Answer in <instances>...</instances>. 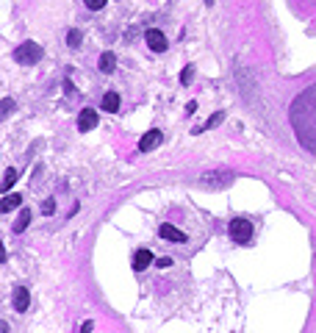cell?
<instances>
[{"instance_id": "cell-1", "label": "cell", "mask_w": 316, "mask_h": 333, "mask_svg": "<svg viewBox=\"0 0 316 333\" xmlns=\"http://www.w3.org/2000/svg\"><path fill=\"white\" fill-rule=\"evenodd\" d=\"M233 180H236V175L231 170H208L200 175V186L208 192H219V189H228Z\"/></svg>"}, {"instance_id": "cell-21", "label": "cell", "mask_w": 316, "mask_h": 333, "mask_svg": "<svg viewBox=\"0 0 316 333\" xmlns=\"http://www.w3.org/2000/svg\"><path fill=\"white\" fill-rule=\"evenodd\" d=\"M11 111H14V100H9V97H6V103H3V117H9Z\"/></svg>"}, {"instance_id": "cell-22", "label": "cell", "mask_w": 316, "mask_h": 333, "mask_svg": "<svg viewBox=\"0 0 316 333\" xmlns=\"http://www.w3.org/2000/svg\"><path fill=\"white\" fill-rule=\"evenodd\" d=\"M155 264H158V266H172V258H167V256H164V258H158Z\"/></svg>"}, {"instance_id": "cell-5", "label": "cell", "mask_w": 316, "mask_h": 333, "mask_svg": "<svg viewBox=\"0 0 316 333\" xmlns=\"http://www.w3.org/2000/svg\"><path fill=\"white\" fill-rule=\"evenodd\" d=\"M97 128V111L94 109H81V114H78V131L81 133H86V131Z\"/></svg>"}, {"instance_id": "cell-10", "label": "cell", "mask_w": 316, "mask_h": 333, "mask_svg": "<svg viewBox=\"0 0 316 333\" xmlns=\"http://www.w3.org/2000/svg\"><path fill=\"white\" fill-rule=\"evenodd\" d=\"M103 111H108V114H114V111H120V94L117 92H105L103 94Z\"/></svg>"}, {"instance_id": "cell-14", "label": "cell", "mask_w": 316, "mask_h": 333, "mask_svg": "<svg viewBox=\"0 0 316 333\" xmlns=\"http://www.w3.org/2000/svg\"><path fill=\"white\" fill-rule=\"evenodd\" d=\"M28 225H31V211H28V208H22V214L17 217V222H14V228H11V231H14V233H22Z\"/></svg>"}, {"instance_id": "cell-13", "label": "cell", "mask_w": 316, "mask_h": 333, "mask_svg": "<svg viewBox=\"0 0 316 333\" xmlns=\"http://www.w3.org/2000/svg\"><path fill=\"white\" fill-rule=\"evenodd\" d=\"M20 205H22V195H6L3 203H0V211H14Z\"/></svg>"}, {"instance_id": "cell-2", "label": "cell", "mask_w": 316, "mask_h": 333, "mask_svg": "<svg viewBox=\"0 0 316 333\" xmlns=\"http://www.w3.org/2000/svg\"><path fill=\"white\" fill-rule=\"evenodd\" d=\"M42 56H44V50H42V44H36V42H22L14 50V59H17V64H25V67H31V64H39L42 61Z\"/></svg>"}, {"instance_id": "cell-20", "label": "cell", "mask_w": 316, "mask_h": 333, "mask_svg": "<svg viewBox=\"0 0 316 333\" xmlns=\"http://www.w3.org/2000/svg\"><path fill=\"white\" fill-rule=\"evenodd\" d=\"M92 331H94V322H92V319H86V322L78 328V333H92Z\"/></svg>"}, {"instance_id": "cell-8", "label": "cell", "mask_w": 316, "mask_h": 333, "mask_svg": "<svg viewBox=\"0 0 316 333\" xmlns=\"http://www.w3.org/2000/svg\"><path fill=\"white\" fill-rule=\"evenodd\" d=\"M158 233H161V239H167V242H186L189 239L180 228H175V225H169V222H164L161 228H158Z\"/></svg>"}, {"instance_id": "cell-7", "label": "cell", "mask_w": 316, "mask_h": 333, "mask_svg": "<svg viewBox=\"0 0 316 333\" xmlns=\"http://www.w3.org/2000/svg\"><path fill=\"white\" fill-rule=\"evenodd\" d=\"M153 258H155V256H153L147 247L136 250V253H133V269H136V272H145L147 266L153 264Z\"/></svg>"}, {"instance_id": "cell-24", "label": "cell", "mask_w": 316, "mask_h": 333, "mask_svg": "<svg viewBox=\"0 0 316 333\" xmlns=\"http://www.w3.org/2000/svg\"><path fill=\"white\" fill-rule=\"evenodd\" d=\"M205 6H214V0H205Z\"/></svg>"}, {"instance_id": "cell-18", "label": "cell", "mask_w": 316, "mask_h": 333, "mask_svg": "<svg viewBox=\"0 0 316 333\" xmlns=\"http://www.w3.org/2000/svg\"><path fill=\"white\" fill-rule=\"evenodd\" d=\"M42 214H44V217H50V214H56V200H53V197L42 200Z\"/></svg>"}, {"instance_id": "cell-17", "label": "cell", "mask_w": 316, "mask_h": 333, "mask_svg": "<svg viewBox=\"0 0 316 333\" xmlns=\"http://www.w3.org/2000/svg\"><path fill=\"white\" fill-rule=\"evenodd\" d=\"M191 78H194V64H186V67H183V72H180V84L189 86V84H191Z\"/></svg>"}, {"instance_id": "cell-6", "label": "cell", "mask_w": 316, "mask_h": 333, "mask_svg": "<svg viewBox=\"0 0 316 333\" xmlns=\"http://www.w3.org/2000/svg\"><path fill=\"white\" fill-rule=\"evenodd\" d=\"M161 131H147V133H145V136H142V139H139V150H142V153H150V150H155V147H158V145H161Z\"/></svg>"}, {"instance_id": "cell-9", "label": "cell", "mask_w": 316, "mask_h": 333, "mask_svg": "<svg viewBox=\"0 0 316 333\" xmlns=\"http://www.w3.org/2000/svg\"><path fill=\"white\" fill-rule=\"evenodd\" d=\"M28 306H31V291L25 286H17L14 289V308L22 314V311H28Z\"/></svg>"}, {"instance_id": "cell-16", "label": "cell", "mask_w": 316, "mask_h": 333, "mask_svg": "<svg viewBox=\"0 0 316 333\" xmlns=\"http://www.w3.org/2000/svg\"><path fill=\"white\" fill-rule=\"evenodd\" d=\"M81 39H84V34H81L78 28H69V31H67V44H69V47H78Z\"/></svg>"}, {"instance_id": "cell-11", "label": "cell", "mask_w": 316, "mask_h": 333, "mask_svg": "<svg viewBox=\"0 0 316 333\" xmlns=\"http://www.w3.org/2000/svg\"><path fill=\"white\" fill-rule=\"evenodd\" d=\"M97 67H100V72H114V67H117V56L114 53H103L100 56V61H97Z\"/></svg>"}, {"instance_id": "cell-4", "label": "cell", "mask_w": 316, "mask_h": 333, "mask_svg": "<svg viewBox=\"0 0 316 333\" xmlns=\"http://www.w3.org/2000/svg\"><path fill=\"white\" fill-rule=\"evenodd\" d=\"M145 39H147V47H150L153 53H164L167 47H169L167 36H164L158 28H147V31H145Z\"/></svg>"}, {"instance_id": "cell-15", "label": "cell", "mask_w": 316, "mask_h": 333, "mask_svg": "<svg viewBox=\"0 0 316 333\" xmlns=\"http://www.w3.org/2000/svg\"><path fill=\"white\" fill-rule=\"evenodd\" d=\"M14 183H17V170H11V167H9V170H6V175H3V186H0V189H3V192H9Z\"/></svg>"}, {"instance_id": "cell-3", "label": "cell", "mask_w": 316, "mask_h": 333, "mask_svg": "<svg viewBox=\"0 0 316 333\" xmlns=\"http://www.w3.org/2000/svg\"><path fill=\"white\" fill-rule=\"evenodd\" d=\"M231 236L233 242H239V244H247L250 239H253V222L244 220V217H236V220H231Z\"/></svg>"}, {"instance_id": "cell-23", "label": "cell", "mask_w": 316, "mask_h": 333, "mask_svg": "<svg viewBox=\"0 0 316 333\" xmlns=\"http://www.w3.org/2000/svg\"><path fill=\"white\" fill-rule=\"evenodd\" d=\"M194 111H197V103H194V100L186 103V114H194Z\"/></svg>"}, {"instance_id": "cell-12", "label": "cell", "mask_w": 316, "mask_h": 333, "mask_svg": "<svg viewBox=\"0 0 316 333\" xmlns=\"http://www.w3.org/2000/svg\"><path fill=\"white\" fill-rule=\"evenodd\" d=\"M225 120V114L222 111H216V114H211V117H208V122H205V125H200V128H191V133H203V131H208V128H216V125H219V122Z\"/></svg>"}, {"instance_id": "cell-19", "label": "cell", "mask_w": 316, "mask_h": 333, "mask_svg": "<svg viewBox=\"0 0 316 333\" xmlns=\"http://www.w3.org/2000/svg\"><path fill=\"white\" fill-rule=\"evenodd\" d=\"M84 3H86V9H89V11H100L108 0H84Z\"/></svg>"}]
</instances>
